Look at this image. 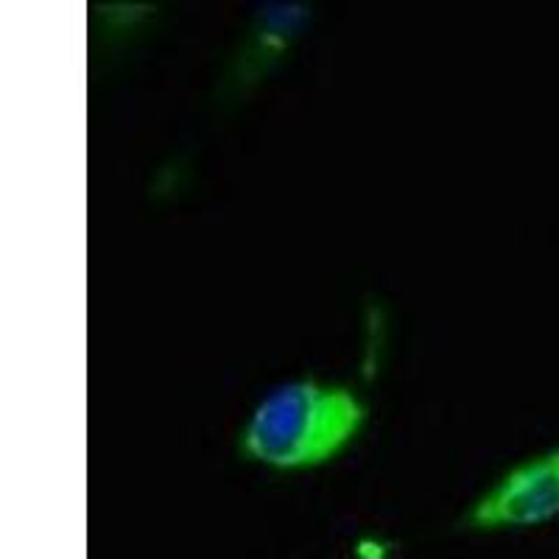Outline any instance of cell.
Instances as JSON below:
<instances>
[{
    "label": "cell",
    "instance_id": "2",
    "mask_svg": "<svg viewBox=\"0 0 559 559\" xmlns=\"http://www.w3.org/2000/svg\"><path fill=\"white\" fill-rule=\"evenodd\" d=\"M559 518V445L528 462L515 464L507 476L473 503L467 523L481 532L492 528L543 526Z\"/></svg>",
    "mask_w": 559,
    "mask_h": 559
},
{
    "label": "cell",
    "instance_id": "1",
    "mask_svg": "<svg viewBox=\"0 0 559 559\" xmlns=\"http://www.w3.org/2000/svg\"><path fill=\"white\" fill-rule=\"evenodd\" d=\"M364 417L353 389L311 376L292 378L254 403L238 451L274 471H306L338 456L361 431Z\"/></svg>",
    "mask_w": 559,
    "mask_h": 559
}]
</instances>
